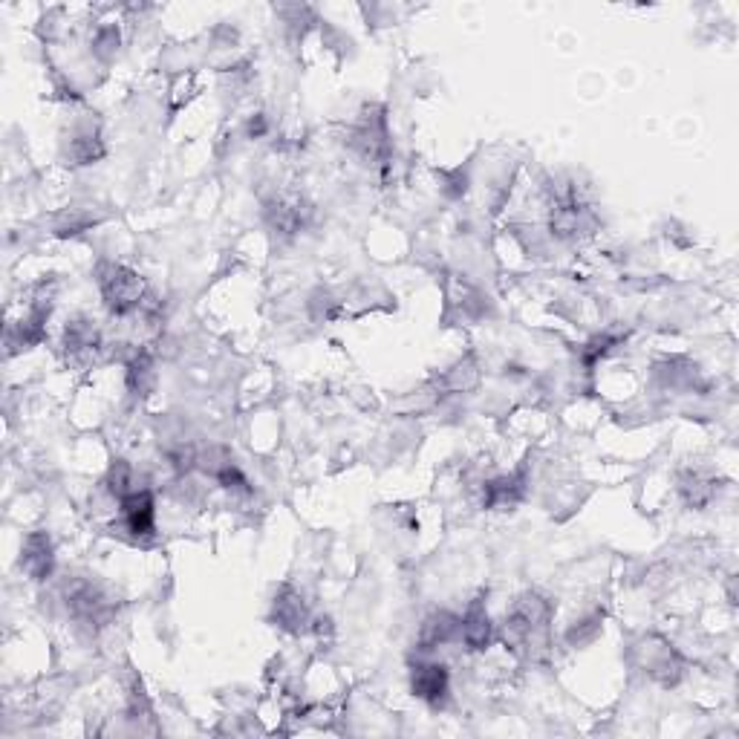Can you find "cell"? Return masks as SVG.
Listing matches in <instances>:
<instances>
[{"mask_svg":"<svg viewBox=\"0 0 739 739\" xmlns=\"http://www.w3.org/2000/svg\"><path fill=\"white\" fill-rule=\"evenodd\" d=\"M621 341H624V335H615V332L592 335L587 344H584V350H581V361H584L587 367H592V364H598L607 353H612Z\"/></svg>","mask_w":739,"mask_h":739,"instance_id":"cell-24","label":"cell"},{"mask_svg":"<svg viewBox=\"0 0 739 739\" xmlns=\"http://www.w3.org/2000/svg\"><path fill=\"white\" fill-rule=\"evenodd\" d=\"M552 618H555V604L546 595L529 589V592L517 595L509 612H506L503 638H506V644L514 647L517 653L537 656L540 650H546Z\"/></svg>","mask_w":739,"mask_h":739,"instance_id":"cell-1","label":"cell"},{"mask_svg":"<svg viewBox=\"0 0 739 739\" xmlns=\"http://www.w3.org/2000/svg\"><path fill=\"white\" fill-rule=\"evenodd\" d=\"M601 621H604V615L601 612H587V615H581V618H575L569 627H566V644L569 647H587L592 644L595 638L601 636Z\"/></svg>","mask_w":739,"mask_h":739,"instance_id":"cell-22","label":"cell"},{"mask_svg":"<svg viewBox=\"0 0 739 739\" xmlns=\"http://www.w3.org/2000/svg\"><path fill=\"white\" fill-rule=\"evenodd\" d=\"M309 312H312L315 321H330V318L338 315V301H335V295H332L330 289H318V292L312 295Z\"/></svg>","mask_w":739,"mask_h":739,"instance_id":"cell-26","label":"cell"},{"mask_svg":"<svg viewBox=\"0 0 739 739\" xmlns=\"http://www.w3.org/2000/svg\"><path fill=\"white\" fill-rule=\"evenodd\" d=\"M104 488L116 503H122L125 497H130L133 491H139L145 485L136 480V471H133L128 459H113L110 468H107V477H104Z\"/></svg>","mask_w":739,"mask_h":739,"instance_id":"cell-19","label":"cell"},{"mask_svg":"<svg viewBox=\"0 0 739 739\" xmlns=\"http://www.w3.org/2000/svg\"><path fill=\"white\" fill-rule=\"evenodd\" d=\"M653 373L667 390H690L696 387V376H699L696 364H690L688 358H662L656 361Z\"/></svg>","mask_w":739,"mask_h":739,"instance_id":"cell-17","label":"cell"},{"mask_svg":"<svg viewBox=\"0 0 739 739\" xmlns=\"http://www.w3.org/2000/svg\"><path fill=\"white\" fill-rule=\"evenodd\" d=\"M477 384H480V367H477V361L471 356L459 358L457 364L451 370H445L442 379H439V387L448 390V393H468Z\"/></svg>","mask_w":739,"mask_h":739,"instance_id":"cell-20","label":"cell"},{"mask_svg":"<svg viewBox=\"0 0 739 739\" xmlns=\"http://www.w3.org/2000/svg\"><path fill=\"white\" fill-rule=\"evenodd\" d=\"M99 220H102V217H99L96 211L81 208V205H73V208H67V211H61V214L55 217V226H52V231H55L58 237H76V234H81V231L93 229Z\"/></svg>","mask_w":739,"mask_h":739,"instance_id":"cell-21","label":"cell"},{"mask_svg":"<svg viewBox=\"0 0 739 739\" xmlns=\"http://www.w3.org/2000/svg\"><path fill=\"white\" fill-rule=\"evenodd\" d=\"M410 693L422 702H428L431 708L445 705L448 693H451V673L442 662H416L410 667Z\"/></svg>","mask_w":739,"mask_h":739,"instance_id":"cell-6","label":"cell"},{"mask_svg":"<svg viewBox=\"0 0 739 739\" xmlns=\"http://www.w3.org/2000/svg\"><path fill=\"white\" fill-rule=\"evenodd\" d=\"M439 182H442V194L448 200H462L468 191V171L465 168H454V171H439Z\"/></svg>","mask_w":739,"mask_h":739,"instance_id":"cell-25","label":"cell"},{"mask_svg":"<svg viewBox=\"0 0 739 739\" xmlns=\"http://www.w3.org/2000/svg\"><path fill=\"white\" fill-rule=\"evenodd\" d=\"M96 283L102 292V301L110 315L125 318L130 312H139L145 298H148V286L142 281L139 272H133L122 263H99L96 269Z\"/></svg>","mask_w":739,"mask_h":739,"instance_id":"cell-3","label":"cell"},{"mask_svg":"<svg viewBox=\"0 0 739 739\" xmlns=\"http://www.w3.org/2000/svg\"><path fill=\"white\" fill-rule=\"evenodd\" d=\"M676 485H679V494H682V500L688 503L690 509H702L716 497V480L702 468L682 471Z\"/></svg>","mask_w":739,"mask_h":739,"instance_id":"cell-16","label":"cell"},{"mask_svg":"<svg viewBox=\"0 0 739 739\" xmlns=\"http://www.w3.org/2000/svg\"><path fill=\"white\" fill-rule=\"evenodd\" d=\"M119 529L133 543H145L153 537V532H156V500H153V491L148 485L133 491L130 497L119 503Z\"/></svg>","mask_w":739,"mask_h":739,"instance_id":"cell-5","label":"cell"},{"mask_svg":"<svg viewBox=\"0 0 739 739\" xmlns=\"http://www.w3.org/2000/svg\"><path fill=\"white\" fill-rule=\"evenodd\" d=\"M647 673H650V679H656L662 688H673V685H679V679H682V673H685V664L679 659V653L673 650V647H667V644H659V647H650L647 650Z\"/></svg>","mask_w":739,"mask_h":739,"instance_id":"cell-15","label":"cell"},{"mask_svg":"<svg viewBox=\"0 0 739 739\" xmlns=\"http://www.w3.org/2000/svg\"><path fill=\"white\" fill-rule=\"evenodd\" d=\"M309 217H312V208L298 197H275L272 203H266V223L283 237H292L306 229Z\"/></svg>","mask_w":739,"mask_h":739,"instance_id":"cell-10","label":"cell"},{"mask_svg":"<svg viewBox=\"0 0 739 739\" xmlns=\"http://www.w3.org/2000/svg\"><path fill=\"white\" fill-rule=\"evenodd\" d=\"M459 641V615H454L451 610H436L431 612L422 627H419V636H416V644H419V653H434L439 647H448Z\"/></svg>","mask_w":739,"mask_h":739,"instance_id":"cell-11","label":"cell"},{"mask_svg":"<svg viewBox=\"0 0 739 739\" xmlns=\"http://www.w3.org/2000/svg\"><path fill=\"white\" fill-rule=\"evenodd\" d=\"M102 347V332L99 324L87 315H76L64 327V350L70 356H90Z\"/></svg>","mask_w":739,"mask_h":739,"instance_id":"cell-14","label":"cell"},{"mask_svg":"<svg viewBox=\"0 0 739 739\" xmlns=\"http://www.w3.org/2000/svg\"><path fill=\"white\" fill-rule=\"evenodd\" d=\"M64 156L70 165H96L104 156V139L99 125L81 122L70 130V139L64 142Z\"/></svg>","mask_w":739,"mask_h":739,"instance_id":"cell-13","label":"cell"},{"mask_svg":"<svg viewBox=\"0 0 739 739\" xmlns=\"http://www.w3.org/2000/svg\"><path fill=\"white\" fill-rule=\"evenodd\" d=\"M459 641H465L468 650L474 653H483L491 647L494 641V624H491V615H488V607H485V598H474L468 604L465 615L459 618Z\"/></svg>","mask_w":739,"mask_h":739,"instance_id":"cell-9","label":"cell"},{"mask_svg":"<svg viewBox=\"0 0 739 739\" xmlns=\"http://www.w3.org/2000/svg\"><path fill=\"white\" fill-rule=\"evenodd\" d=\"M21 569L32 581H50L55 569V549L47 532H32L26 535L21 546Z\"/></svg>","mask_w":739,"mask_h":739,"instance_id":"cell-12","label":"cell"},{"mask_svg":"<svg viewBox=\"0 0 739 739\" xmlns=\"http://www.w3.org/2000/svg\"><path fill=\"white\" fill-rule=\"evenodd\" d=\"M272 621H275V627H281V630L292 633V636L304 633L306 627L312 624V615H309V607H306L301 589H295L292 584H283V587L275 592V601H272Z\"/></svg>","mask_w":739,"mask_h":739,"instance_id":"cell-8","label":"cell"},{"mask_svg":"<svg viewBox=\"0 0 739 739\" xmlns=\"http://www.w3.org/2000/svg\"><path fill=\"white\" fill-rule=\"evenodd\" d=\"M64 604L81 630L99 633L116 618V598L90 578H73L64 584Z\"/></svg>","mask_w":739,"mask_h":739,"instance_id":"cell-2","label":"cell"},{"mask_svg":"<svg viewBox=\"0 0 739 739\" xmlns=\"http://www.w3.org/2000/svg\"><path fill=\"white\" fill-rule=\"evenodd\" d=\"M526 485H529L526 465L511 474L491 477L483 483V506L488 511H511L526 497Z\"/></svg>","mask_w":739,"mask_h":739,"instance_id":"cell-7","label":"cell"},{"mask_svg":"<svg viewBox=\"0 0 739 739\" xmlns=\"http://www.w3.org/2000/svg\"><path fill=\"white\" fill-rule=\"evenodd\" d=\"M156 384V361L151 350H136L128 361V390L136 399H145Z\"/></svg>","mask_w":739,"mask_h":739,"instance_id":"cell-18","label":"cell"},{"mask_svg":"<svg viewBox=\"0 0 739 739\" xmlns=\"http://www.w3.org/2000/svg\"><path fill=\"white\" fill-rule=\"evenodd\" d=\"M119 47H122V32L116 24H102L90 38V52L102 64H110L119 55Z\"/></svg>","mask_w":739,"mask_h":739,"instance_id":"cell-23","label":"cell"},{"mask_svg":"<svg viewBox=\"0 0 739 739\" xmlns=\"http://www.w3.org/2000/svg\"><path fill=\"white\" fill-rule=\"evenodd\" d=\"M266 130H269L266 116H263V113H252V116H249V122H246V136H249V139H260Z\"/></svg>","mask_w":739,"mask_h":739,"instance_id":"cell-27","label":"cell"},{"mask_svg":"<svg viewBox=\"0 0 739 739\" xmlns=\"http://www.w3.org/2000/svg\"><path fill=\"white\" fill-rule=\"evenodd\" d=\"M350 148L367 165L387 168L393 162L390 128H387V116H384V110L379 104H367L364 113L358 116L356 128L350 133Z\"/></svg>","mask_w":739,"mask_h":739,"instance_id":"cell-4","label":"cell"}]
</instances>
